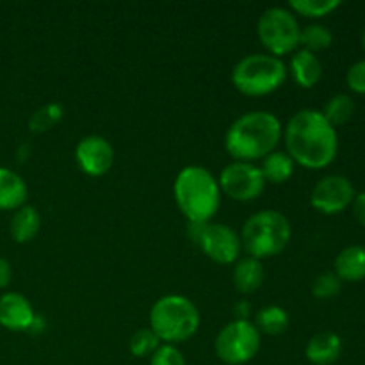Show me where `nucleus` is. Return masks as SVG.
Returning <instances> with one entry per match:
<instances>
[{
	"label": "nucleus",
	"instance_id": "f03ea898",
	"mask_svg": "<svg viewBox=\"0 0 365 365\" xmlns=\"http://www.w3.org/2000/svg\"><path fill=\"white\" fill-rule=\"evenodd\" d=\"M282 139V123L269 110H250L225 134V150L239 163H255L274 152Z\"/></svg>",
	"mask_w": 365,
	"mask_h": 365
},
{
	"label": "nucleus",
	"instance_id": "f257e3e1",
	"mask_svg": "<svg viewBox=\"0 0 365 365\" xmlns=\"http://www.w3.org/2000/svg\"><path fill=\"white\" fill-rule=\"evenodd\" d=\"M284 141L294 164L309 170H324L339 152L337 130L316 109L298 110L285 125Z\"/></svg>",
	"mask_w": 365,
	"mask_h": 365
},
{
	"label": "nucleus",
	"instance_id": "7c9ffc66",
	"mask_svg": "<svg viewBox=\"0 0 365 365\" xmlns=\"http://www.w3.org/2000/svg\"><path fill=\"white\" fill-rule=\"evenodd\" d=\"M11 278H13V269L11 264L7 262L4 257H0V289H6L9 285Z\"/></svg>",
	"mask_w": 365,
	"mask_h": 365
},
{
	"label": "nucleus",
	"instance_id": "412c9836",
	"mask_svg": "<svg viewBox=\"0 0 365 365\" xmlns=\"http://www.w3.org/2000/svg\"><path fill=\"white\" fill-rule=\"evenodd\" d=\"M289 323H291V319H289L287 310L278 305H269L260 309L255 314V321H253V324H255L260 334L273 335V337L274 335L285 334Z\"/></svg>",
	"mask_w": 365,
	"mask_h": 365
},
{
	"label": "nucleus",
	"instance_id": "423d86ee",
	"mask_svg": "<svg viewBox=\"0 0 365 365\" xmlns=\"http://www.w3.org/2000/svg\"><path fill=\"white\" fill-rule=\"evenodd\" d=\"M287 66L269 53H250L232 70V84L246 96H267L287 81Z\"/></svg>",
	"mask_w": 365,
	"mask_h": 365
},
{
	"label": "nucleus",
	"instance_id": "39448f33",
	"mask_svg": "<svg viewBox=\"0 0 365 365\" xmlns=\"http://www.w3.org/2000/svg\"><path fill=\"white\" fill-rule=\"evenodd\" d=\"M200 328V310L182 294H168L157 299L150 310V330L164 344L189 341Z\"/></svg>",
	"mask_w": 365,
	"mask_h": 365
},
{
	"label": "nucleus",
	"instance_id": "6ab92c4d",
	"mask_svg": "<svg viewBox=\"0 0 365 365\" xmlns=\"http://www.w3.org/2000/svg\"><path fill=\"white\" fill-rule=\"evenodd\" d=\"M39 228H41V216L32 205H24L14 210L9 221L11 237L20 245L32 241L39 234Z\"/></svg>",
	"mask_w": 365,
	"mask_h": 365
},
{
	"label": "nucleus",
	"instance_id": "f8f14e48",
	"mask_svg": "<svg viewBox=\"0 0 365 365\" xmlns=\"http://www.w3.org/2000/svg\"><path fill=\"white\" fill-rule=\"evenodd\" d=\"M75 160L88 177H103L114 164V148L102 135H86L75 146Z\"/></svg>",
	"mask_w": 365,
	"mask_h": 365
},
{
	"label": "nucleus",
	"instance_id": "c85d7f7f",
	"mask_svg": "<svg viewBox=\"0 0 365 365\" xmlns=\"http://www.w3.org/2000/svg\"><path fill=\"white\" fill-rule=\"evenodd\" d=\"M346 84L353 93L365 95V59L356 61L346 73Z\"/></svg>",
	"mask_w": 365,
	"mask_h": 365
},
{
	"label": "nucleus",
	"instance_id": "a878e982",
	"mask_svg": "<svg viewBox=\"0 0 365 365\" xmlns=\"http://www.w3.org/2000/svg\"><path fill=\"white\" fill-rule=\"evenodd\" d=\"M160 341L150 328H141L135 331L128 341V349L138 359H145V356H152L153 353L159 349Z\"/></svg>",
	"mask_w": 365,
	"mask_h": 365
},
{
	"label": "nucleus",
	"instance_id": "7ed1b4c3",
	"mask_svg": "<svg viewBox=\"0 0 365 365\" xmlns=\"http://www.w3.org/2000/svg\"><path fill=\"white\" fill-rule=\"evenodd\" d=\"M173 196L178 210L189 223H210L221 205L217 178L203 166H185L173 182Z\"/></svg>",
	"mask_w": 365,
	"mask_h": 365
},
{
	"label": "nucleus",
	"instance_id": "4468645a",
	"mask_svg": "<svg viewBox=\"0 0 365 365\" xmlns=\"http://www.w3.org/2000/svg\"><path fill=\"white\" fill-rule=\"evenodd\" d=\"M287 71L299 88L310 89L317 86V82L323 77V64L316 53L302 48L292 53Z\"/></svg>",
	"mask_w": 365,
	"mask_h": 365
},
{
	"label": "nucleus",
	"instance_id": "4be33fe9",
	"mask_svg": "<svg viewBox=\"0 0 365 365\" xmlns=\"http://www.w3.org/2000/svg\"><path fill=\"white\" fill-rule=\"evenodd\" d=\"M323 116L327 118L328 123L331 127H339V125H346L355 114V102L349 95L344 93H339V95L331 96L327 102L324 109L321 110Z\"/></svg>",
	"mask_w": 365,
	"mask_h": 365
},
{
	"label": "nucleus",
	"instance_id": "aec40b11",
	"mask_svg": "<svg viewBox=\"0 0 365 365\" xmlns=\"http://www.w3.org/2000/svg\"><path fill=\"white\" fill-rule=\"evenodd\" d=\"M260 171L264 175V180L271 184H285L294 173V160L287 155V152H271L269 155L262 159Z\"/></svg>",
	"mask_w": 365,
	"mask_h": 365
},
{
	"label": "nucleus",
	"instance_id": "ddd939ff",
	"mask_svg": "<svg viewBox=\"0 0 365 365\" xmlns=\"http://www.w3.org/2000/svg\"><path fill=\"white\" fill-rule=\"evenodd\" d=\"M36 319L31 302L20 292H6L0 298V327L9 331L31 330Z\"/></svg>",
	"mask_w": 365,
	"mask_h": 365
},
{
	"label": "nucleus",
	"instance_id": "0eeeda50",
	"mask_svg": "<svg viewBox=\"0 0 365 365\" xmlns=\"http://www.w3.org/2000/svg\"><path fill=\"white\" fill-rule=\"evenodd\" d=\"M299 27L296 14L285 7H269L257 21V36L269 56L282 59L299 46Z\"/></svg>",
	"mask_w": 365,
	"mask_h": 365
},
{
	"label": "nucleus",
	"instance_id": "c756f323",
	"mask_svg": "<svg viewBox=\"0 0 365 365\" xmlns=\"http://www.w3.org/2000/svg\"><path fill=\"white\" fill-rule=\"evenodd\" d=\"M351 209H353V216H355V220L365 228V192H359V195H355V200H353L351 203Z\"/></svg>",
	"mask_w": 365,
	"mask_h": 365
},
{
	"label": "nucleus",
	"instance_id": "393cba45",
	"mask_svg": "<svg viewBox=\"0 0 365 365\" xmlns=\"http://www.w3.org/2000/svg\"><path fill=\"white\" fill-rule=\"evenodd\" d=\"M63 118V107L59 103H46V106L39 107L29 118V128L36 134L41 132H48L50 128L56 127Z\"/></svg>",
	"mask_w": 365,
	"mask_h": 365
},
{
	"label": "nucleus",
	"instance_id": "dca6fc26",
	"mask_svg": "<svg viewBox=\"0 0 365 365\" xmlns=\"http://www.w3.org/2000/svg\"><path fill=\"white\" fill-rule=\"evenodd\" d=\"M235 289L241 294H253L262 287L266 280V271H264L262 260H257L253 257H242L234 264V273H232Z\"/></svg>",
	"mask_w": 365,
	"mask_h": 365
},
{
	"label": "nucleus",
	"instance_id": "5701e85b",
	"mask_svg": "<svg viewBox=\"0 0 365 365\" xmlns=\"http://www.w3.org/2000/svg\"><path fill=\"white\" fill-rule=\"evenodd\" d=\"M331 43H334V34L330 29L321 24L307 25L299 34V45L303 46V50H309L312 53L330 48Z\"/></svg>",
	"mask_w": 365,
	"mask_h": 365
},
{
	"label": "nucleus",
	"instance_id": "a211bd4d",
	"mask_svg": "<svg viewBox=\"0 0 365 365\" xmlns=\"http://www.w3.org/2000/svg\"><path fill=\"white\" fill-rule=\"evenodd\" d=\"M335 274L341 282L365 280V246L353 245L342 250L335 259Z\"/></svg>",
	"mask_w": 365,
	"mask_h": 365
},
{
	"label": "nucleus",
	"instance_id": "9d476101",
	"mask_svg": "<svg viewBox=\"0 0 365 365\" xmlns=\"http://www.w3.org/2000/svg\"><path fill=\"white\" fill-rule=\"evenodd\" d=\"M221 192L235 202L248 203L259 198L266 189V180L259 166L234 160L221 170L217 178Z\"/></svg>",
	"mask_w": 365,
	"mask_h": 365
},
{
	"label": "nucleus",
	"instance_id": "6e6552de",
	"mask_svg": "<svg viewBox=\"0 0 365 365\" xmlns=\"http://www.w3.org/2000/svg\"><path fill=\"white\" fill-rule=\"evenodd\" d=\"M260 349V331L248 319H235L223 327L214 341L216 356L227 365L252 362Z\"/></svg>",
	"mask_w": 365,
	"mask_h": 365
},
{
	"label": "nucleus",
	"instance_id": "1a4fd4ad",
	"mask_svg": "<svg viewBox=\"0 0 365 365\" xmlns=\"http://www.w3.org/2000/svg\"><path fill=\"white\" fill-rule=\"evenodd\" d=\"M189 239L216 264H235L241 255V237L223 223H189Z\"/></svg>",
	"mask_w": 365,
	"mask_h": 365
},
{
	"label": "nucleus",
	"instance_id": "20e7f679",
	"mask_svg": "<svg viewBox=\"0 0 365 365\" xmlns=\"http://www.w3.org/2000/svg\"><path fill=\"white\" fill-rule=\"evenodd\" d=\"M239 237L248 257L257 260L271 259L284 252L291 242V221L280 210H259L245 221Z\"/></svg>",
	"mask_w": 365,
	"mask_h": 365
},
{
	"label": "nucleus",
	"instance_id": "2eb2a0df",
	"mask_svg": "<svg viewBox=\"0 0 365 365\" xmlns=\"http://www.w3.org/2000/svg\"><path fill=\"white\" fill-rule=\"evenodd\" d=\"M342 353V339L331 331L317 334L307 342L305 356L314 365H331Z\"/></svg>",
	"mask_w": 365,
	"mask_h": 365
},
{
	"label": "nucleus",
	"instance_id": "bb28decb",
	"mask_svg": "<svg viewBox=\"0 0 365 365\" xmlns=\"http://www.w3.org/2000/svg\"><path fill=\"white\" fill-rule=\"evenodd\" d=\"M342 282L335 273H323L314 280L312 294L317 299H331L341 292Z\"/></svg>",
	"mask_w": 365,
	"mask_h": 365
},
{
	"label": "nucleus",
	"instance_id": "2f4dec72",
	"mask_svg": "<svg viewBox=\"0 0 365 365\" xmlns=\"http://www.w3.org/2000/svg\"><path fill=\"white\" fill-rule=\"evenodd\" d=\"M362 46H364V52H365V29H364V32H362Z\"/></svg>",
	"mask_w": 365,
	"mask_h": 365
},
{
	"label": "nucleus",
	"instance_id": "b1692460",
	"mask_svg": "<svg viewBox=\"0 0 365 365\" xmlns=\"http://www.w3.org/2000/svg\"><path fill=\"white\" fill-rule=\"evenodd\" d=\"M341 7V0H291L289 11L305 18H324Z\"/></svg>",
	"mask_w": 365,
	"mask_h": 365
},
{
	"label": "nucleus",
	"instance_id": "cd10ccee",
	"mask_svg": "<svg viewBox=\"0 0 365 365\" xmlns=\"http://www.w3.org/2000/svg\"><path fill=\"white\" fill-rule=\"evenodd\" d=\"M150 365H185V359L177 346L160 344L159 349L150 356Z\"/></svg>",
	"mask_w": 365,
	"mask_h": 365
},
{
	"label": "nucleus",
	"instance_id": "9b49d317",
	"mask_svg": "<svg viewBox=\"0 0 365 365\" xmlns=\"http://www.w3.org/2000/svg\"><path fill=\"white\" fill-rule=\"evenodd\" d=\"M355 187L342 175H327L314 185L310 192V203L316 210L335 216L348 209L355 200Z\"/></svg>",
	"mask_w": 365,
	"mask_h": 365
},
{
	"label": "nucleus",
	"instance_id": "f3484780",
	"mask_svg": "<svg viewBox=\"0 0 365 365\" xmlns=\"http://www.w3.org/2000/svg\"><path fill=\"white\" fill-rule=\"evenodd\" d=\"M29 189L16 171L0 166V210H18L25 205Z\"/></svg>",
	"mask_w": 365,
	"mask_h": 365
}]
</instances>
